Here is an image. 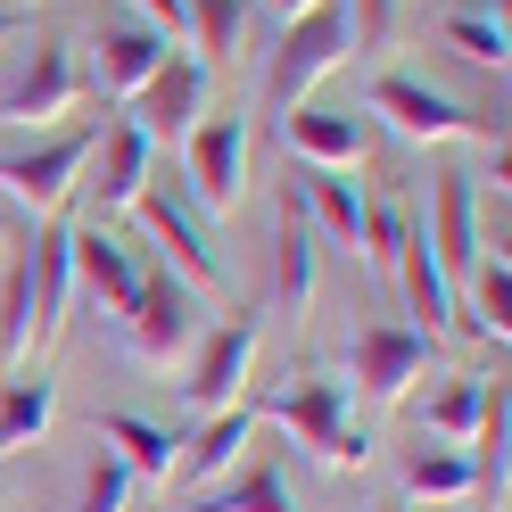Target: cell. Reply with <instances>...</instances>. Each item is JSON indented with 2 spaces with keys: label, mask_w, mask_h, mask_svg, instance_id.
<instances>
[{
  "label": "cell",
  "mask_w": 512,
  "mask_h": 512,
  "mask_svg": "<svg viewBox=\"0 0 512 512\" xmlns=\"http://www.w3.org/2000/svg\"><path fill=\"white\" fill-rule=\"evenodd\" d=\"M0 256H9V223H0Z\"/></svg>",
  "instance_id": "obj_36"
},
{
  "label": "cell",
  "mask_w": 512,
  "mask_h": 512,
  "mask_svg": "<svg viewBox=\"0 0 512 512\" xmlns=\"http://www.w3.org/2000/svg\"><path fill=\"white\" fill-rule=\"evenodd\" d=\"M339 17H347V50H364V58H380L397 34V0H339Z\"/></svg>",
  "instance_id": "obj_32"
},
{
  "label": "cell",
  "mask_w": 512,
  "mask_h": 512,
  "mask_svg": "<svg viewBox=\"0 0 512 512\" xmlns=\"http://www.w3.org/2000/svg\"><path fill=\"white\" fill-rule=\"evenodd\" d=\"M290 199L306 207L314 240H339V248L364 240V182H347V166H298L290 174Z\"/></svg>",
  "instance_id": "obj_15"
},
{
  "label": "cell",
  "mask_w": 512,
  "mask_h": 512,
  "mask_svg": "<svg viewBox=\"0 0 512 512\" xmlns=\"http://www.w3.org/2000/svg\"><path fill=\"white\" fill-rule=\"evenodd\" d=\"M91 207L100 215H116V207H133L141 199V182L157 174V141L141 133L133 116H116V124H100V141H91Z\"/></svg>",
  "instance_id": "obj_12"
},
{
  "label": "cell",
  "mask_w": 512,
  "mask_h": 512,
  "mask_svg": "<svg viewBox=\"0 0 512 512\" xmlns=\"http://www.w3.org/2000/svg\"><path fill=\"white\" fill-rule=\"evenodd\" d=\"M265 9H273V17H298V9H314V0H265Z\"/></svg>",
  "instance_id": "obj_34"
},
{
  "label": "cell",
  "mask_w": 512,
  "mask_h": 512,
  "mask_svg": "<svg viewBox=\"0 0 512 512\" xmlns=\"http://www.w3.org/2000/svg\"><path fill=\"white\" fill-rule=\"evenodd\" d=\"M471 281V314H463V331H479V339H512V265L504 256H479V265L463 273Z\"/></svg>",
  "instance_id": "obj_26"
},
{
  "label": "cell",
  "mask_w": 512,
  "mask_h": 512,
  "mask_svg": "<svg viewBox=\"0 0 512 512\" xmlns=\"http://www.w3.org/2000/svg\"><path fill=\"white\" fill-rule=\"evenodd\" d=\"M199 116H207V67H199L190 50H166V58L141 75V91H133V124H141L149 141H174V149H182V133H190Z\"/></svg>",
  "instance_id": "obj_9"
},
{
  "label": "cell",
  "mask_w": 512,
  "mask_h": 512,
  "mask_svg": "<svg viewBox=\"0 0 512 512\" xmlns=\"http://www.w3.org/2000/svg\"><path fill=\"white\" fill-rule=\"evenodd\" d=\"M488 389H496V380L463 372L455 389H438V397L422 405V430H430V438H446V446H463V438L479 430V413H488Z\"/></svg>",
  "instance_id": "obj_27"
},
{
  "label": "cell",
  "mask_w": 512,
  "mask_h": 512,
  "mask_svg": "<svg viewBox=\"0 0 512 512\" xmlns=\"http://www.w3.org/2000/svg\"><path fill=\"white\" fill-rule=\"evenodd\" d=\"M166 50H174V42H166V34H149L141 17L100 25V34H91V91H100V100H133L141 75H149Z\"/></svg>",
  "instance_id": "obj_14"
},
{
  "label": "cell",
  "mask_w": 512,
  "mask_h": 512,
  "mask_svg": "<svg viewBox=\"0 0 512 512\" xmlns=\"http://www.w3.org/2000/svg\"><path fill=\"white\" fill-rule=\"evenodd\" d=\"M397 479H405V504H463L471 488H479V463L463 455V446H405V463H397Z\"/></svg>",
  "instance_id": "obj_21"
},
{
  "label": "cell",
  "mask_w": 512,
  "mask_h": 512,
  "mask_svg": "<svg viewBox=\"0 0 512 512\" xmlns=\"http://www.w3.org/2000/svg\"><path fill=\"white\" fill-rule=\"evenodd\" d=\"M116 323H124L141 364H174V356H190V339L207 331V306H199V290H190L182 273L141 265V290H133V306H124Z\"/></svg>",
  "instance_id": "obj_4"
},
{
  "label": "cell",
  "mask_w": 512,
  "mask_h": 512,
  "mask_svg": "<svg viewBox=\"0 0 512 512\" xmlns=\"http://www.w3.org/2000/svg\"><path fill=\"white\" fill-rule=\"evenodd\" d=\"M100 446L133 471V479H174V430L149 422V413H100Z\"/></svg>",
  "instance_id": "obj_24"
},
{
  "label": "cell",
  "mask_w": 512,
  "mask_h": 512,
  "mask_svg": "<svg viewBox=\"0 0 512 512\" xmlns=\"http://www.w3.org/2000/svg\"><path fill=\"white\" fill-rule=\"evenodd\" d=\"M25 298H34V339L50 347L58 323H67V298H75V223H42L25 240Z\"/></svg>",
  "instance_id": "obj_13"
},
{
  "label": "cell",
  "mask_w": 512,
  "mask_h": 512,
  "mask_svg": "<svg viewBox=\"0 0 512 512\" xmlns=\"http://www.w3.org/2000/svg\"><path fill=\"white\" fill-rule=\"evenodd\" d=\"M133 215H141L149 248H166V273H182L199 298L232 281V273H223V248H215V215L190 199L182 182H157V174H149V182H141V199H133Z\"/></svg>",
  "instance_id": "obj_2"
},
{
  "label": "cell",
  "mask_w": 512,
  "mask_h": 512,
  "mask_svg": "<svg viewBox=\"0 0 512 512\" xmlns=\"http://www.w3.org/2000/svg\"><path fill=\"white\" fill-rule=\"evenodd\" d=\"M58 413V380L50 372H9L0 380V455H17V446H34Z\"/></svg>",
  "instance_id": "obj_25"
},
{
  "label": "cell",
  "mask_w": 512,
  "mask_h": 512,
  "mask_svg": "<svg viewBox=\"0 0 512 512\" xmlns=\"http://www.w3.org/2000/svg\"><path fill=\"white\" fill-rule=\"evenodd\" d=\"M248 364H256V314H223V323H207L199 339H190V380H182V397L199 405V413L240 405Z\"/></svg>",
  "instance_id": "obj_8"
},
{
  "label": "cell",
  "mask_w": 512,
  "mask_h": 512,
  "mask_svg": "<svg viewBox=\"0 0 512 512\" xmlns=\"http://www.w3.org/2000/svg\"><path fill=\"white\" fill-rule=\"evenodd\" d=\"M281 133H290V149L306 157V166H356V157H364V124L347 116V108L298 100L290 116H281Z\"/></svg>",
  "instance_id": "obj_23"
},
{
  "label": "cell",
  "mask_w": 512,
  "mask_h": 512,
  "mask_svg": "<svg viewBox=\"0 0 512 512\" xmlns=\"http://www.w3.org/2000/svg\"><path fill=\"white\" fill-rule=\"evenodd\" d=\"M372 116H389L405 141H463V133H488L471 108H455L438 83H422V75H380L372 83ZM488 141H504V133H488Z\"/></svg>",
  "instance_id": "obj_11"
},
{
  "label": "cell",
  "mask_w": 512,
  "mask_h": 512,
  "mask_svg": "<svg viewBox=\"0 0 512 512\" xmlns=\"http://www.w3.org/2000/svg\"><path fill=\"white\" fill-rule=\"evenodd\" d=\"M339 58H347V17H339V0H314V9L281 17V42H273V58H265V108L290 116L306 91L339 67Z\"/></svg>",
  "instance_id": "obj_3"
},
{
  "label": "cell",
  "mask_w": 512,
  "mask_h": 512,
  "mask_svg": "<svg viewBox=\"0 0 512 512\" xmlns=\"http://www.w3.org/2000/svg\"><path fill=\"white\" fill-rule=\"evenodd\" d=\"M83 100V67H75V42L42 34L34 50H25V67L0 83V124H58Z\"/></svg>",
  "instance_id": "obj_7"
},
{
  "label": "cell",
  "mask_w": 512,
  "mask_h": 512,
  "mask_svg": "<svg viewBox=\"0 0 512 512\" xmlns=\"http://www.w3.org/2000/svg\"><path fill=\"white\" fill-rule=\"evenodd\" d=\"M380 512H413V504H380Z\"/></svg>",
  "instance_id": "obj_37"
},
{
  "label": "cell",
  "mask_w": 512,
  "mask_h": 512,
  "mask_svg": "<svg viewBox=\"0 0 512 512\" xmlns=\"http://www.w3.org/2000/svg\"><path fill=\"white\" fill-rule=\"evenodd\" d=\"M314 223H306V207L281 190V215H273V306L281 314H306V298H314Z\"/></svg>",
  "instance_id": "obj_17"
},
{
  "label": "cell",
  "mask_w": 512,
  "mask_h": 512,
  "mask_svg": "<svg viewBox=\"0 0 512 512\" xmlns=\"http://www.w3.org/2000/svg\"><path fill=\"white\" fill-rule=\"evenodd\" d=\"M240 34H248V0H190V42H182V50L199 58V67L232 58Z\"/></svg>",
  "instance_id": "obj_28"
},
{
  "label": "cell",
  "mask_w": 512,
  "mask_h": 512,
  "mask_svg": "<svg viewBox=\"0 0 512 512\" xmlns=\"http://www.w3.org/2000/svg\"><path fill=\"white\" fill-rule=\"evenodd\" d=\"M397 273H405V306H413V331H446V323H455V281H446V265H438V248H430V232H422V223H413V232H405V248H397Z\"/></svg>",
  "instance_id": "obj_19"
},
{
  "label": "cell",
  "mask_w": 512,
  "mask_h": 512,
  "mask_svg": "<svg viewBox=\"0 0 512 512\" xmlns=\"http://www.w3.org/2000/svg\"><path fill=\"white\" fill-rule=\"evenodd\" d=\"M133 9H141V25H149V34H166L174 50L190 42V0H133Z\"/></svg>",
  "instance_id": "obj_33"
},
{
  "label": "cell",
  "mask_w": 512,
  "mask_h": 512,
  "mask_svg": "<svg viewBox=\"0 0 512 512\" xmlns=\"http://www.w3.org/2000/svg\"><path fill=\"white\" fill-rule=\"evenodd\" d=\"M248 438H256V405H223V413H207V422L174 446V479H223V471L248 455Z\"/></svg>",
  "instance_id": "obj_18"
},
{
  "label": "cell",
  "mask_w": 512,
  "mask_h": 512,
  "mask_svg": "<svg viewBox=\"0 0 512 512\" xmlns=\"http://www.w3.org/2000/svg\"><path fill=\"white\" fill-rule=\"evenodd\" d=\"M405 232H413V215L405 207H389V199H364V256H372V265L380 273H397V248H405Z\"/></svg>",
  "instance_id": "obj_30"
},
{
  "label": "cell",
  "mask_w": 512,
  "mask_h": 512,
  "mask_svg": "<svg viewBox=\"0 0 512 512\" xmlns=\"http://www.w3.org/2000/svg\"><path fill=\"white\" fill-rule=\"evenodd\" d=\"M265 413L306 446L314 463H339V471L372 463V430H356V389H347L339 372H298Z\"/></svg>",
  "instance_id": "obj_1"
},
{
  "label": "cell",
  "mask_w": 512,
  "mask_h": 512,
  "mask_svg": "<svg viewBox=\"0 0 512 512\" xmlns=\"http://www.w3.org/2000/svg\"><path fill=\"white\" fill-rule=\"evenodd\" d=\"M91 141H100V116L58 124V133H42L34 149L0 157V190H9V199H25L34 215H58V207H67V190L83 182V157H91Z\"/></svg>",
  "instance_id": "obj_5"
},
{
  "label": "cell",
  "mask_w": 512,
  "mask_h": 512,
  "mask_svg": "<svg viewBox=\"0 0 512 512\" xmlns=\"http://www.w3.org/2000/svg\"><path fill=\"white\" fill-rule=\"evenodd\" d=\"M75 281H83V290L100 298L108 314H124V306H133V290H141V256L124 248L116 232L83 223V232H75Z\"/></svg>",
  "instance_id": "obj_20"
},
{
  "label": "cell",
  "mask_w": 512,
  "mask_h": 512,
  "mask_svg": "<svg viewBox=\"0 0 512 512\" xmlns=\"http://www.w3.org/2000/svg\"><path fill=\"white\" fill-rule=\"evenodd\" d=\"M430 364V331L413 323H364L356 331V364H347V389H364V405H397Z\"/></svg>",
  "instance_id": "obj_10"
},
{
  "label": "cell",
  "mask_w": 512,
  "mask_h": 512,
  "mask_svg": "<svg viewBox=\"0 0 512 512\" xmlns=\"http://www.w3.org/2000/svg\"><path fill=\"white\" fill-rule=\"evenodd\" d=\"M422 232H430V248H438L446 281L479 265V190H471V174L446 166V174L430 182V223H422Z\"/></svg>",
  "instance_id": "obj_16"
},
{
  "label": "cell",
  "mask_w": 512,
  "mask_h": 512,
  "mask_svg": "<svg viewBox=\"0 0 512 512\" xmlns=\"http://www.w3.org/2000/svg\"><path fill=\"white\" fill-rule=\"evenodd\" d=\"M9 34H17V17H9V9H0V42H9Z\"/></svg>",
  "instance_id": "obj_35"
},
{
  "label": "cell",
  "mask_w": 512,
  "mask_h": 512,
  "mask_svg": "<svg viewBox=\"0 0 512 512\" xmlns=\"http://www.w3.org/2000/svg\"><path fill=\"white\" fill-rule=\"evenodd\" d=\"M182 512H298V496H290V471H281L273 455H256L240 471H223L207 496H190Z\"/></svg>",
  "instance_id": "obj_22"
},
{
  "label": "cell",
  "mask_w": 512,
  "mask_h": 512,
  "mask_svg": "<svg viewBox=\"0 0 512 512\" xmlns=\"http://www.w3.org/2000/svg\"><path fill=\"white\" fill-rule=\"evenodd\" d=\"M133 488H141V479L100 446V455L83 463V504H75V512H124V496H133Z\"/></svg>",
  "instance_id": "obj_31"
},
{
  "label": "cell",
  "mask_w": 512,
  "mask_h": 512,
  "mask_svg": "<svg viewBox=\"0 0 512 512\" xmlns=\"http://www.w3.org/2000/svg\"><path fill=\"white\" fill-rule=\"evenodd\" d=\"M174 182L223 223V215L240 207V190H248V124L240 116H199L182 133V174Z\"/></svg>",
  "instance_id": "obj_6"
},
{
  "label": "cell",
  "mask_w": 512,
  "mask_h": 512,
  "mask_svg": "<svg viewBox=\"0 0 512 512\" xmlns=\"http://www.w3.org/2000/svg\"><path fill=\"white\" fill-rule=\"evenodd\" d=\"M446 50H463L471 67H496L504 75V17H488V9H446Z\"/></svg>",
  "instance_id": "obj_29"
}]
</instances>
